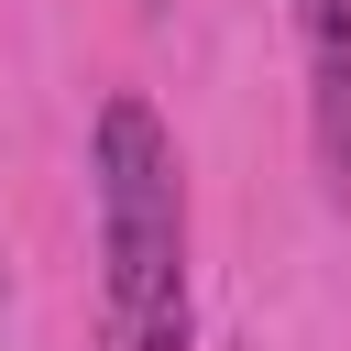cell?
Instances as JSON below:
<instances>
[{"label":"cell","mask_w":351,"mask_h":351,"mask_svg":"<svg viewBox=\"0 0 351 351\" xmlns=\"http://www.w3.org/2000/svg\"><path fill=\"white\" fill-rule=\"evenodd\" d=\"M88 219L99 351H186V165L143 88H110L88 121Z\"/></svg>","instance_id":"obj_1"},{"label":"cell","mask_w":351,"mask_h":351,"mask_svg":"<svg viewBox=\"0 0 351 351\" xmlns=\"http://www.w3.org/2000/svg\"><path fill=\"white\" fill-rule=\"evenodd\" d=\"M296 66H307V154H318V186L351 208V0H296Z\"/></svg>","instance_id":"obj_2"}]
</instances>
